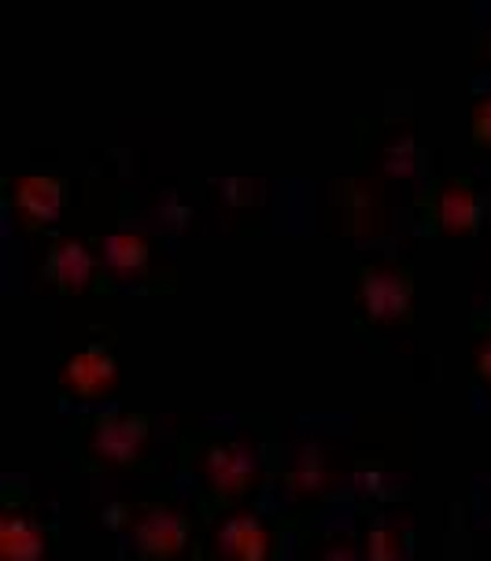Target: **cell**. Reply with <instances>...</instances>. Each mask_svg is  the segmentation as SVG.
Segmentation results:
<instances>
[{"label":"cell","mask_w":491,"mask_h":561,"mask_svg":"<svg viewBox=\"0 0 491 561\" xmlns=\"http://www.w3.org/2000/svg\"><path fill=\"white\" fill-rule=\"evenodd\" d=\"M107 533L129 561H204V510L185 488H156L104 506Z\"/></svg>","instance_id":"2"},{"label":"cell","mask_w":491,"mask_h":561,"mask_svg":"<svg viewBox=\"0 0 491 561\" xmlns=\"http://www.w3.org/2000/svg\"><path fill=\"white\" fill-rule=\"evenodd\" d=\"M414 274L396 255L374 252L355 266V329L363 336L396 333L414 314Z\"/></svg>","instance_id":"5"},{"label":"cell","mask_w":491,"mask_h":561,"mask_svg":"<svg viewBox=\"0 0 491 561\" xmlns=\"http://www.w3.org/2000/svg\"><path fill=\"white\" fill-rule=\"evenodd\" d=\"M488 218V196L473 178H436L414 196V222L425 237H469Z\"/></svg>","instance_id":"8"},{"label":"cell","mask_w":491,"mask_h":561,"mask_svg":"<svg viewBox=\"0 0 491 561\" xmlns=\"http://www.w3.org/2000/svg\"><path fill=\"white\" fill-rule=\"evenodd\" d=\"M363 561H410V533L396 520H369L363 533Z\"/></svg>","instance_id":"12"},{"label":"cell","mask_w":491,"mask_h":561,"mask_svg":"<svg viewBox=\"0 0 491 561\" xmlns=\"http://www.w3.org/2000/svg\"><path fill=\"white\" fill-rule=\"evenodd\" d=\"M59 520L19 477L0 488V561H56Z\"/></svg>","instance_id":"7"},{"label":"cell","mask_w":491,"mask_h":561,"mask_svg":"<svg viewBox=\"0 0 491 561\" xmlns=\"http://www.w3.org/2000/svg\"><path fill=\"white\" fill-rule=\"evenodd\" d=\"M480 59H488L491 64V12L484 15V23H480V45H477Z\"/></svg>","instance_id":"15"},{"label":"cell","mask_w":491,"mask_h":561,"mask_svg":"<svg viewBox=\"0 0 491 561\" xmlns=\"http://www.w3.org/2000/svg\"><path fill=\"white\" fill-rule=\"evenodd\" d=\"M277 447L248 417H215L189 425L178 447L182 484L204 514L259 506L277 473Z\"/></svg>","instance_id":"1"},{"label":"cell","mask_w":491,"mask_h":561,"mask_svg":"<svg viewBox=\"0 0 491 561\" xmlns=\"http://www.w3.org/2000/svg\"><path fill=\"white\" fill-rule=\"evenodd\" d=\"M469 137L477 148L491 152V75H477L473 104H469Z\"/></svg>","instance_id":"14"},{"label":"cell","mask_w":491,"mask_h":561,"mask_svg":"<svg viewBox=\"0 0 491 561\" xmlns=\"http://www.w3.org/2000/svg\"><path fill=\"white\" fill-rule=\"evenodd\" d=\"M204 561H285V520L266 503L204 514Z\"/></svg>","instance_id":"6"},{"label":"cell","mask_w":491,"mask_h":561,"mask_svg":"<svg viewBox=\"0 0 491 561\" xmlns=\"http://www.w3.org/2000/svg\"><path fill=\"white\" fill-rule=\"evenodd\" d=\"M42 285L67 299L115 293L104 259H100V244L78 233H56L48 240L42 259Z\"/></svg>","instance_id":"10"},{"label":"cell","mask_w":491,"mask_h":561,"mask_svg":"<svg viewBox=\"0 0 491 561\" xmlns=\"http://www.w3.org/2000/svg\"><path fill=\"white\" fill-rule=\"evenodd\" d=\"M70 182L64 174H48V170H30V174H12L4 182V210L8 222H15L19 229H45L48 222H56L59 210L67 207Z\"/></svg>","instance_id":"11"},{"label":"cell","mask_w":491,"mask_h":561,"mask_svg":"<svg viewBox=\"0 0 491 561\" xmlns=\"http://www.w3.org/2000/svg\"><path fill=\"white\" fill-rule=\"evenodd\" d=\"M469 358H473V385L480 399L491 407V304L473 314V333H469Z\"/></svg>","instance_id":"13"},{"label":"cell","mask_w":491,"mask_h":561,"mask_svg":"<svg viewBox=\"0 0 491 561\" xmlns=\"http://www.w3.org/2000/svg\"><path fill=\"white\" fill-rule=\"evenodd\" d=\"M156 447V417L145 410L126 407H96L70 414L67 428L59 433V450L67 462L82 473L112 477L148 466Z\"/></svg>","instance_id":"3"},{"label":"cell","mask_w":491,"mask_h":561,"mask_svg":"<svg viewBox=\"0 0 491 561\" xmlns=\"http://www.w3.org/2000/svg\"><path fill=\"white\" fill-rule=\"evenodd\" d=\"M118 385V358L107 333H93L78 344L56 369V392L64 410H96L107 407Z\"/></svg>","instance_id":"9"},{"label":"cell","mask_w":491,"mask_h":561,"mask_svg":"<svg viewBox=\"0 0 491 561\" xmlns=\"http://www.w3.org/2000/svg\"><path fill=\"white\" fill-rule=\"evenodd\" d=\"M100 259L107 266L115 293H148L163 296L178 288L174 263L167 252V237H159L148 222H123L96 237Z\"/></svg>","instance_id":"4"}]
</instances>
